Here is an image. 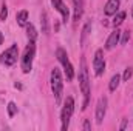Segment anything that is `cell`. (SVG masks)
I'll list each match as a JSON object with an SVG mask.
<instances>
[{"mask_svg": "<svg viewBox=\"0 0 133 131\" xmlns=\"http://www.w3.org/2000/svg\"><path fill=\"white\" fill-rule=\"evenodd\" d=\"M51 3H53V6L62 14V20H64V23L68 22V17H70V11H68V8L65 6V3L62 2V0H51Z\"/></svg>", "mask_w": 133, "mask_h": 131, "instance_id": "obj_9", "label": "cell"}, {"mask_svg": "<svg viewBox=\"0 0 133 131\" xmlns=\"http://www.w3.org/2000/svg\"><path fill=\"white\" fill-rule=\"evenodd\" d=\"M127 128V119H122V122H121V125H119V130L124 131Z\"/></svg>", "mask_w": 133, "mask_h": 131, "instance_id": "obj_23", "label": "cell"}, {"mask_svg": "<svg viewBox=\"0 0 133 131\" xmlns=\"http://www.w3.org/2000/svg\"><path fill=\"white\" fill-rule=\"evenodd\" d=\"M119 5H121L119 0H108V2L105 3V6H104L105 16H115V14L118 12V9H119Z\"/></svg>", "mask_w": 133, "mask_h": 131, "instance_id": "obj_11", "label": "cell"}, {"mask_svg": "<svg viewBox=\"0 0 133 131\" xmlns=\"http://www.w3.org/2000/svg\"><path fill=\"white\" fill-rule=\"evenodd\" d=\"M42 20H40V23H42V33L48 34V19H46V12H42V17H40Z\"/></svg>", "mask_w": 133, "mask_h": 131, "instance_id": "obj_18", "label": "cell"}, {"mask_svg": "<svg viewBox=\"0 0 133 131\" xmlns=\"http://www.w3.org/2000/svg\"><path fill=\"white\" fill-rule=\"evenodd\" d=\"M93 68H95L96 76H102V74H104V69H105V60H104V51H102L101 48L99 49H96V53H95Z\"/></svg>", "mask_w": 133, "mask_h": 131, "instance_id": "obj_7", "label": "cell"}, {"mask_svg": "<svg viewBox=\"0 0 133 131\" xmlns=\"http://www.w3.org/2000/svg\"><path fill=\"white\" fill-rule=\"evenodd\" d=\"M73 111H74V99L71 97V96H68L65 99V103H64V108H62V113H61L62 131L68 130V125H70V119L73 116Z\"/></svg>", "mask_w": 133, "mask_h": 131, "instance_id": "obj_4", "label": "cell"}, {"mask_svg": "<svg viewBox=\"0 0 133 131\" xmlns=\"http://www.w3.org/2000/svg\"><path fill=\"white\" fill-rule=\"evenodd\" d=\"M119 83H121V76L119 74H115L111 77V80H110V85H108L110 91H116V88L119 86Z\"/></svg>", "mask_w": 133, "mask_h": 131, "instance_id": "obj_15", "label": "cell"}, {"mask_svg": "<svg viewBox=\"0 0 133 131\" xmlns=\"http://www.w3.org/2000/svg\"><path fill=\"white\" fill-rule=\"evenodd\" d=\"M119 40H121V31L116 28L113 33L110 34V37L107 39V43H105V48L107 49H113L118 43H119Z\"/></svg>", "mask_w": 133, "mask_h": 131, "instance_id": "obj_10", "label": "cell"}, {"mask_svg": "<svg viewBox=\"0 0 133 131\" xmlns=\"http://www.w3.org/2000/svg\"><path fill=\"white\" fill-rule=\"evenodd\" d=\"M132 74H133V69H132V68H127V69L124 71V76H122V80H124V82H129V79L132 77Z\"/></svg>", "mask_w": 133, "mask_h": 131, "instance_id": "obj_22", "label": "cell"}, {"mask_svg": "<svg viewBox=\"0 0 133 131\" xmlns=\"http://www.w3.org/2000/svg\"><path fill=\"white\" fill-rule=\"evenodd\" d=\"M34 56H36V43L33 40H30V43L26 45V48L23 51V56L20 59V66H22V71L25 74H28L31 71V68H33Z\"/></svg>", "mask_w": 133, "mask_h": 131, "instance_id": "obj_3", "label": "cell"}, {"mask_svg": "<svg viewBox=\"0 0 133 131\" xmlns=\"http://www.w3.org/2000/svg\"><path fill=\"white\" fill-rule=\"evenodd\" d=\"M105 113H107V99L101 97L98 105H96V123L101 125L104 117H105Z\"/></svg>", "mask_w": 133, "mask_h": 131, "instance_id": "obj_8", "label": "cell"}, {"mask_svg": "<svg viewBox=\"0 0 133 131\" xmlns=\"http://www.w3.org/2000/svg\"><path fill=\"white\" fill-rule=\"evenodd\" d=\"M84 130H85V131H90V130H91V125H90V120H88V119L84 122Z\"/></svg>", "mask_w": 133, "mask_h": 131, "instance_id": "obj_24", "label": "cell"}, {"mask_svg": "<svg viewBox=\"0 0 133 131\" xmlns=\"http://www.w3.org/2000/svg\"><path fill=\"white\" fill-rule=\"evenodd\" d=\"M6 17H8V8H6V5L3 3V5H2V11H0V20L5 22Z\"/></svg>", "mask_w": 133, "mask_h": 131, "instance_id": "obj_21", "label": "cell"}, {"mask_svg": "<svg viewBox=\"0 0 133 131\" xmlns=\"http://www.w3.org/2000/svg\"><path fill=\"white\" fill-rule=\"evenodd\" d=\"M73 5H74L73 20H74V22H77V20L82 17V12H84V0H73Z\"/></svg>", "mask_w": 133, "mask_h": 131, "instance_id": "obj_12", "label": "cell"}, {"mask_svg": "<svg viewBox=\"0 0 133 131\" xmlns=\"http://www.w3.org/2000/svg\"><path fill=\"white\" fill-rule=\"evenodd\" d=\"M2 43H3V34L0 33V45H2Z\"/></svg>", "mask_w": 133, "mask_h": 131, "instance_id": "obj_25", "label": "cell"}, {"mask_svg": "<svg viewBox=\"0 0 133 131\" xmlns=\"http://www.w3.org/2000/svg\"><path fill=\"white\" fill-rule=\"evenodd\" d=\"M132 17H133V8H132Z\"/></svg>", "mask_w": 133, "mask_h": 131, "instance_id": "obj_26", "label": "cell"}, {"mask_svg": "<svg viewBox=\"0 0 133 131\" xmlns=\"http://www.w3.org/2000/svg\"><path fill=\"white\" fill-rule=\"evenodd\" d=\"M121 35H122V37H121V40H119V42H121L122 45H125V43L130 40V31H129V30H127V31H122Z\"/></svg>", "mask_w": 133, "mask_h": 131, "instance_id": "obj_20", "label": "cell"}, {"mask_svg": "<svg viewBox=\"0 0 133 131\" xmlns=\"http://www.w3.org/2000/svg\"><path fill=\"white\" fill-rule=\"evenodd\" d=\"M124 19H125V12H124V11L116 12V14H115V19H113V26H115V28H118V26L124 22Z\"/></svg>", "mask_w": 133, "mask_h": 131, "instance_id": "obj_16", "label": "cell"}, {"mask_svg": "<svg viewBox=\"0 0 133 131\" xmlns=\"http://www.w3.org/2000/svg\"><path fill=\"white\" fill-rule=\"evenodd\" d=\"M17 57H19V46L14 43V45H11L8 49H5L2 53L0 60H2V63H5L6 66H12L17 62Z\"/></svg>", "mask_w": 133, "mask_h": 131, "instance_id": "obj_6", "label": "cell"}, {"mask_svg": "<svg viewBox=\"0 0 133 131\" xmlns=\"http://www.w3.org/2000/svg\"><path fill=\"white\" fill-rule=\"evenodd\" d=\"M26 35H28V39H30V40H33V42H36V39H37L36 28H34L31 23H28V25H26Z\"/></svg>", "mask_w": 133, "mask_h": 131, "instance_id": "obj_17", "label": "cell"}, {"mask_svg": "<svg viewBox=\"0 0 133 131\" xmlns=\"http://www.w3.org/2000/svg\"><path fill=\"white\" fill-rule=\"evenodd\" d=\"M79 85H81V91L84 94V105L82 110L87 108L88 105V99H90V79H88V69H87V62L82 57L81 59V69H79Z\"/></svg>", "mask_w": 133, "mask_h": 131, "instance_id": "obj_1", "label": "cell"}, {"mask_svg": "<svg viewBox=\"0 0 133 131\" xmlns=\"http://www.w3.org/2000/svg\"><path fill=\"white\" fill-rule=\"evenodd\" d=\"M16 113H17V106H16V103H14V102H9V103H8V116H9V117H14Z\"/></svg>", "mask_w": 133, "mask_h": 131, "instance_id": "obj_19", "label": "cell"}, {"mask_svg": "<svg viewBox=\"0 0 133 131\" xmlns=\"http://www.w3.org/2000/svg\"><path fill=\"white\" fill-rule=\"evenodd\" d=\"M16 20H17V25L19 26H26L28 25V11H20L19 14H17V17H16Z\"/></svg>", "mask_w": 133, "mask_h": 131, "instance_id": "obj_13", "label": "cell"}, {"mask_svg": "<svg viewBox=\"0 0 133 131\" xmlns=\"http://www.w3.org/2000/svg\"><path fill=\"white\" fill-rule=\"evenodd\" d=\"M51 91L54 94L56 99V103H61L62 102V93H64V82H62V76H61V71L57 68L51 69Z\"/></svg>", "mask_w": 133, "mask_h": 131, "instance_id": "obj_2", "label": "cell"}, {"mask_svg": "<svg viewBox=\"0 0 133 131\" xmlns=\"http://www.w3.org/2000/svg\"><path fill=\"white\" fill-rule=\"evenodd\" d=\"M90 28H91V22H87L85 26H84V30H82V34H81V43H82V46L85 45V40H87V37L90 34Z\"/></svg>", "mask_w": 133, "mask_h": 131, "instance_id": "obj_14", "label": "cell"}, {"mask_svg": "<svg viewBox=\"0 0 133 131\" xmlns=\"http://www.w3.org/2000/svg\"><path fill=\"white\" fill-rule=\"evenodd\" d=\"M56 56H57V60H59V62L62 63V66H64L66 80H73V77H74V68H73L70 59H68V56H66V51L64 49V48H57Z\"/></svg>", "mask_w": 133, "mask_h": 131, "instance_id": "obj_5", "label": "cell"}]
</instances>
